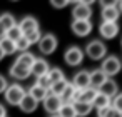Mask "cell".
<instances>
[{
	"mask_svg": "<svg viewBox=\"0 0 122 117\" xmlns=\"http://www.w3.org/2000/svg\"><path fill=\"white\" fill-rule=\"evenodd\" d=\"M122 69V62L119 57L115 55H109L102 60V65H100V70L107 75V79H112L114 75H117Z\"/></svg>",
	"mask_w": 122,
	"mask_h": 117,
	"instance_id": "1",
	"label": "cell"
},
{
	"mask_svg": "<svg viewBox=\"0 0 122 117\" xmlns=\"http://www.w3.org/2000/svg\"><path fill=\"white\" fill-rule=\"evenodd\" d=\"M25 94H27V92H25L24 87L19 85V84H10V85L5 89V92H4L7 104H10V105H19Z\"/></svg>",
	"mask_w": 122,
	"mask_h": 117,
	"instance_id": "2",
	"label": "cell"
},
{
	"mask_svg": "<svg viewBox=\"0 0 122 117\" xmlns=\"http://www.w3.org/2000/svg\"><path fill=\"white\" fill-rule=\"evenodd\" d=\"M85 54H87L92 60H102V59H105L107 47H105V44L100 42V40H92V42L87 44Z\"/></svg>",
	"mask_w": 122,
	"mask_h": 117,
	"instance_id": "3",
	"label": "cell"
},
{
	"mask_svg": "<svg viewBox=\"0 0 122 117\" xmlns=\"http://www.w3.org/2000/svg\"><path fill=\"white\" fill-rule=\"evenodd\" d=\"M94 2L92 0H87V2H77L74 5V10H72V17L74 20H90L92 17V5Z\"/></svg>",
	"mask_w": 122,
	"mask_h": 117,
	"instance_id": "4",
	"label": "cell"
},
{
	"mask_svg": "<svg viewBox=\"0 0 122 117\" xmlns=\"http://www.w3.org/2000/svg\"><path fill=\"white\" fill-rule=\"evenodd\" d=\"M64 60H65V64L70 65V67L80 65L82 60H84V50H82L80 47H77V45H72V47H69V49L65 50Z\"/></svg>",
	"mask_w": 122,
	"mask_h": 117,
	"instance_id": "5",
	"label": "cell"
},
{
	"mask_svg": "<svg viewBox=\"0 0 122 117\" xmlns=\"http://www.w3.org/2000/svg\"><path fill=\"white\" fill-rule=\"evenodd\" d=\"M57 44H59V42H57V37H55L54 34H45V35H42L40 40H39V50H40L42 54H45V55H50V54L55 52Z\"/></svg>",
	"mask_w": 122,
	"mask_h": 117,
	"instance_id": "6",
	"label": "cell"
},
{
	"mask_svg": "<svg viewBox=\"0 0 122 117\" xmlns=\"http://www.w3.org/2000/svg\"><path fill=\"white\" fill-rule=\"evenodd\" d=\"M64 100L57 95H52V94H47V97L44 99V109L50 114V115H57L59 109L62 107Z\"/></svg>",
	"mask_w": 122,
	"mask_h": 117,
	"instance_id": "7",
	"label": "cell"
},
{
	"mask_svg": "<svg viewBox=\"0 0 122 117\" xmlns=\"http://www.w3.org/2000/svg\"><path fill=\"white\" fill-rule=\"evenodd\" d=\"M72 32L79 37H85L92 32V22L90 20H74L70 25Z\"/></svg>",
	"mask_w": 122,
	"mask_h": 117,
	"instance_id": "8",
	"label": "cell"
},
{
	"mask_svg": "<svg viewBox=\"0 0 122 117\" xmlns=\"http://www.w3.org/2000/svg\"><path fill=\"white\" fill-rule=\"evenodd\" d=\"M72 84H74L75 89H80V90L90 87V72H89V70H79V72L74 75Z\"/></svg>",
	"mask_w": 122,
	"mask_h": 117,
	"instance_id": "9",
	"label": "cell"
},
{
	"mask_svg": "<svg viewBox=\"0 0 122 117\" xmlns=\"http://www.w3.org/2000/svg\"><path fill=\"white\" fill-rule=\"evenodd\" d=\"M17 25H19V29L22 30V35H27V34H30V32L39 30V22H37V19H34V17H30V15L24 17V19L20 20V24H17Z\"/></svg>",
	"mask_w": 122,
	"mask_h": 117,
	"instance_id": "10",
	"label": "cell"
},
{
	"mask_svg": "<svg viewBox=\"0 0 122 117\" xmlns=\"http://www.w3.org/2000/svg\"><path fill=\"white\" fill-rule=\"evenodd\" d=\"M99 32L104 39H114L119 34V25L117 22H102L99 27Z\"/></svg>",
	"mask_w": 122,
	"mask_h": 117,
	"instance_id": "11",
	"label": "cell"
},
{
	"mask_svg": "<svg viewBox=\"0 0 122 117\" xmlns=\"http://www.w3.org/2000/svg\"><path fill=\"white\" fill-rule=\"evenodd\" d=\"M97 92H99V94H102V95H107L109 99H112V97H115V95L119 94V87H117L115 80L107 79V80H105V82L97 89Z\"/></svg>",
	"mask_w": 122,
	"mask_h": 117,
	"instance_id": "12",
	"label": "cell"
},
{
	"mask_svg": "<svg viewBox=\"0 0 122 117\" xmlns=\"http://www.w3.org/2000/svg\"><path fill=\"white\" fill-rule=\"evenodd\" d=\"M50 70V65L47 64L45 59H35V62L32 64L30 67V74H34L35 77H42V75H47Z\"/></svg>",
	"mask_w": 122,
	"mask_h": 117,
	"instance_id": "13",
	"label": "cell"
},
{
	"mask_svg": "<svg viewBox=\"0 0 122 117\" xmlns=\"http://www.w3.org/2000/svg\"><path fill=\"white\" fill-rule=\"evenodd\" d=\"M10 75L15 79V80H24L27 77H30V69L19 64V62H14L12 67H10Z\"/></svg>",
	"mask_w": 122,
	"mask_h": 117,
	"instance_id": "14",
	"label": "cell"
},
{
	"mask_svg": "<svg viewBox=\"0 0 122 117\" xmlns=\"http://www.w3.org/2000/svg\"><path fill=\"white\" fill-rule=\"evenodd\" d=\"M37 105H39V102H37L35 99H32L29 94H25V95H24V99H22V100H20V104H19L20 110H22V112H25V114H32V112L37 109Z\"/></svg>",
	"mask_w": 122,
	"mask_h": 117,
	"instance_id": "15",
	"label": "cell"
},
{
	"mask_svg": "<svg viewBox=\"0 0 122 117\" xmlns=\"http://www.w3.org/2000/svg\"><path fill=\"white\" fill-rule=\"evenodd\" d=\"M107 80V75L100 70V69H95V70H90V87L92 89H99L104 82Z\"/></svg>",
	"mask_w": 122,
	"mask_h": 117,
	"instance_id": "16",
	"label": "cell"
},
{
	"mask_svg": "<svg viewBox=\"0 0 122 117\" xmlns=\"http://www.w3.org/2000/svg\"><path fill=\"white\" fill-rule=\"evenodd\" d=\"M119 17H120V14H119L117 5H112V7H105V9H102V19H104V22H117Z\"/></svg>",
	"mask_w": 122,
	"mask_h": 117,
	"instance_id": "17",
	"label": "cell"
},
{
	"mask_svg": "<svg viewBox=\"0 0 122 117\" xmlns=\"http://www.w3.org/2000/svg\"><path fill=\"white\" fill-rule=\"evenodd\" d=\"M95 95H97V90H95V89H92V87H87V89L80 90V95H79V100H77V102L90 104V105H92V102H94Z\"/></svg>",
	"mask_w": 122,
	"mask_h": 117,
	"instance_id": "18",
	"label": "cell"
},
{
	"mask_svg": "<svg viewBox=\"0 0 122 117\" xmlns=\"http://www.w3.org/2000/svg\"><path fill=\"white\" fill-rule=\"evenodd\" d=\"M32 99H35L37 102H44V99L47 97V94H49V90H45V89H42V87H39V85H32L30 89H29V92H27Z\"/></svg>",
	"mask_w": 122,
	"mask_h": 117,
	"instance_id": "19",
	"label": "cell"
},
{
	"mask_svg": "<svg viewBox=\"0 0 122 117\" xmlns=\"http://www.w3.org/2000/svg\"><path fill=\"white\" fill-rule=\"evenodd\" d=\"M67 84H69V80H67V79H62V80H59V82L52 84V85H50V89H49V94L57 95V97H60V99H62V94H64V90H65Z\"/></svg>",
	"mask_w": 122,
	"mask_h": 117,
	"instance_id": "20",
	"label": "cell"
},
{
	"mask_svg": "<svg viewBox=\"0 0 122 117\" xmlns=\"http://www.w3.org/2000/svg\"><path fill=\"white\" fill-rule=\"evenodd\" d=\"M110 100H112V99H109L107 95H102V94L97 92V95H95V99H94V102H92V109L95 107V109L99 110V109L110 107Z\"/></svg>",
	"mask_w": 122,
	"mask_h": 117,
	"instance_id": "21",
	"label": "cell"
},
{
	"mask_svg": "<svg viewBox=\"0 0 122 117\" xmlns=\"http://www.w3.org/2000/svg\"><path fill=\"white\" fill-rule=\"evenodd\" d=\"M74 110H75V115L77 117H85L92 112V105L90 104H82V102H74Z\"/></svg>",
	"mask_w": 122,
	"mask_h": 117,
	"instance_id": "22",
	"label": "cell"
},
{
	"mask_svg": "<svg viewBox=\"0 0 122 117\" xmlns=\"http://www.w3.org/2000/svg\"><path fill=\"white\" fill-rule=\"evenodd\" d=\"M0 25H2L5 30L12 29L14 25H17V22H15V17H14L10 12H4L2 15H0Z\"/></svg>",
	"mask_w": 122,
	"mask_h": 117,
	"instance_id": "23",
	"label": "cell"
},
{
	"mask_svg": "<svg viewBox=\"0 0 122 117\" xmlns=\"http://www.w3.org/2000/svg\"><path fill=\"white\" fill-rule=\"evenodd\" d=\"M35 59H37V57H35L32 52H22V54L17 57V60H15V62H19V64H22V65H25V67H29V69H30V67H32V64L35 62Z\"/></svg>",
	"mask_w": 122,
	"mask_h": 117,
	"instance_id": "24",
	"label": "cell"
},
{
	"mask_svg": "<svg viewBox=\"0 0 122 117\" xmlns=\"http://www.w3.org/2000/svg\"><path fill=\"white\" fill-rule=\"evenodd\" d=\"M0 49L4 50V54H5V55H12V54H15V52H17V49H15V42L9 40L7 37H4L2 40H0Z\"/></svg>",
	"mask_w": 122,
	"mask_h": 117,
	"instance_id": "25",
	"label": "cell"
},
{
	"mask_svg": "<svg viewBox=\"0 0 122 117\" xmlns=\"http://www.w3.org/2000/svg\"><path fill=\"white\" fill-rule=\"evenodd\" d=\"M57 115H59V117H77V115H75V110H74V105H72L70 102H64L62 107L59 109Z\"/></svg>",
	"mask_w": 122,
	"mask_h": 117,
	"instance_id": "26",
	"label": "cell"
},
{
	"mask_svg": "<svg viewBox=\"0 0 122 117\" xmlns=\"http://www.w3.org/2000/svg\"><path fill=\"white\" fill-rule=\"evenodd\" d=\"M5 37H7L9 40H12V42H17V40L22 37V30L19 29V25H14L12 29H9V30L5 32Z\"/></svg>",
	"mask_w": 122,
	"mask_h": 117,
	"instance_id": "27",
	"label": "cell"
},
{
	"mask_svg": "<svg viewBox=\"0 0 122 117\" xmlns=\"http://www.w3.org/2000/svg\"><path fill=\"white\" fill-rule=\"evenodd\" d=\"M47 77H49V80H50L52 84H55V82L65 79V77H64V72H62L60 69H50L49 74H47Z\"/></svg>",
	"mask_w": 122,
	"mask_h": 117,
	"instance_id": "28",
	"label": "cell"
},
{
	"mask_svg": "<svg viewBox=\"0 0 122 117\" xmlns=\"http://www.w3.org/2000/svg\"><path fill=\"white\" fill-rule=\"evenodd\" d=\"M29 47H30V44H29V40H27L24 35L15 42V49H17L19 52H29Z\"/></svg>",
	"mask_w": 122,
	"mask_h": 117,
	"instance_id": "29",
	"label": "cell"
},
{
	"mask_svg": "<svg viewBox=\"0 0 122 117\" xmlns=\"http://www.w3.org/2000/svg\"><path fill=\"white\" fill-rule=\"evenodd\" d=\"M24 37L29 40L30 45H32V44H39V40H40V37H42V32H40V29H39V30L30 32V34H27V35H24Z\"/></svg>",
	"mask_w": 122,
	"mask_h": 117,
	"instance_id": "30",
	"label": "cell"
},
{
	"mask_svg": "<svg viewBox=\"0 0 122 117\" xmlns=\"http://www.w3.org/2000/svg\"><path fill=\"white\" fill-rule=\"evenodd\" d=\"M110 107L115 109V110H119V112L122 114V92H119V94L110 100Z\"/></svg>",
	"mask_w": 122,
	"mask_h": 117,
	"instance_id": "31",
	"label": "cell"
},
{
	"mask_svg": "<svg viewBox=\"0 0 122 117\" xmlns=\"http://www.w3.org/2000/svg\"><path fill=\"white\" fill-rule=\"evenodd\" d=\"M35 85H39V87H42V89L49 90V89H50V85H52V82L49 80V77H47V75H42V77H37Z\"/></svg>",
	"mask_w": 122,
	"mask_h": 117,
	"instance_id": "32",
	"label": "cell"
},
{
	"mask_svg": "<svg viewBox=\"0 0 122 117\" xmlns=\"http://www.w3.org/2000/svg\"><path fill=\"white\" fill-rule=\"evenodd\" d=\"M67 5H69L67 0H52V7H55V9H64Z\"/></svg>",
	"mask_w": 122,
	"mask_h": 117,
	"instance_id": "33",
	"label": "cell"
},
{
	"mask_svg": "<svg viewBox=\"0 0 122 117\" xmlns=\"http://www.w3.org/2000/svg\"><path fill=\"white\" fill-rule=\"evenodd\" d=\"M7 87H9V82H7V79H5L4 75H0V94H4Z\"/></svg>",
	"mask_w": 122,
	"mask_h": 117,
	"instance_id": "34",
	"label": "cell"
},
{
	"mask_svg": "<svg viewBox=\"0 0 122 117\" xmlns=\"http://www.w3.org/2000/svg\"><path fill=\"white\" fill-rule=\"evenodd\" d=\"M105 117H122V114H120L119 110H115V109L109 107V112H107V115H105Z\"/></svg>",
	"mask_w": 122,
	"mask_h": 117,
	"instance_id": "35",
	"label": "cell"
},
{
	"mask_svg": "<svg viewBox=\"0 0 122 117\" xmlns=\"http://www.w3.org/2000/svg\"><path fill=\"white\" fill-rule=\"evenodd\" d=\"M112 5H117V2H114V0H102V2H100V7H102V9L112 7Z\"/></svg>",
	"mask_w": 122,
	"mask_h": 117,
	"instance_id": "36",
	"label": "cell"
},
{
	"mask_svg": "<svg viewBox=\"0 0 122 117\" xmlns=\"http://www.w3.org/2000/svg\"><path fill=\"white\" fill-rule=\"evenodd\" d=\"M107 112H109V107H105V109H99V110H97V117H105Z\"/></svg>",
	"mask_w": 122,
	"mask_h": 117,
	"instance_id": "37",
	"label": "cell"
},
{
	"mask_svg": "<svg viewBox=\"0 0 122 117\" xmlns=\"http://www.w3.org/2000/svg\"><path fill=\"white\" fill-rule=\"evenodd\" d=\"M0 117H7V109L4 104H0Z\"/></svg>",
	"mask_w": 122,
	"mask_h": 117,
	"instance_id": "38",
	"label": "cell"
},
{
	"mask_svg": "<svg viewBox=\"0 0 122 117\" xmlns=\"http://www.w3.org/2000/svg\"><path fill=\"white\" fill-rule=\"evenodd\" d=\"M5 32H7V30H5V29H4L2 25H0V40H2V39L5 37Z\"/></svg>",
	"mask_w": 122,
	"mask_h": 117,
	"instance_id": "39",
	"label": "cell"
},
{
	"mask_svg": "<svg viewBox=\"0 0 122 117\" xmlns=\"http://www.w3.org/2000/svg\"><path fill=\"white\" fill-rule=\"evenodd\" d=\"M117 9H119V14L122 15V2H119V4H117Z\"/></svg>",
	"mask_w": 122,
	"mask_h": 117,
	"instance_id": "40",
	"label": "cell"
},
{
	"mask_svg": "<svg viewBox=\"0 0 122 117\" xmlns=\"http://www.w3.org/2000/svg\"><path fill=\"white\" fill-rule=\"evenodd\" d=\"M4 57H5V54H4V50H2V49H0V60H2Z\"/></svg>",
	"mask_w": 122,
	"mask_h": 117,
	"instance_id": "41",
	"label": "cell"
},
{
	"mask_svg": "<svg viewBox=\"0 0 122 117\" xmlns=\"http://www.w3.org/2000/svg\"><path fill=\"white\" fill-rule=\"evenodd\" d=\"M50 117H59V115H50Z\"/></svg>",
	"mask_w": 122,
	"mask_h": 117,
	"instance_id": "42",
	"label": "cell"
},
{
	"mask_svg": "<svg viewBox=\"0 0 122 117\" xmlns=\"http://www.w3.org/2000/svg\"><path fill=\"white\" fill-rule=\"evenodd\" d=\"M120 45H122V42H120Z\"/></svg>",
	"mask_w": 122,
	"mask_h": 117,
	"instance_id": "43",
	"label": "cell"
}]
</instances>
